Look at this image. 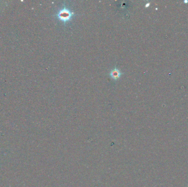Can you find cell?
Returning <instances> with one entry per match:
<instances>
[{
    "label": "cell",
    "mask_w": 188,
    "mask_h": 187,
    "mask_svg": "<svg viewBox=\"0 0 188 187\" xmlns=\"http://www.w3.org/2000/svg\"><path fill=\"white\" fill-rule=\"evenodd\" d=\"M75 15L76 14L70 9L67 8L65 5L61 8L56 14L57 18L62 21H63L65 24H66V22L71 20L72 17Z\"/></svg>",
    "instance_id": "obj_1"
},
{
    "label": "cell",
    "mask_w": 188,
    "mask_h": 187,
    "mask_svg": "<svg viewBox=\"0 0 188 187\" xmlns=\"http://www.w3.org/2000/svg\"><path fill=\"white\" fill-rule=\"evenodd\" d=\"M123 72L116 66H115L114 69L111 70L110 72V77L115 80H117L120 78Z\"/></svg>",
    "instance_id": "obj_2"
}]
</instances>
